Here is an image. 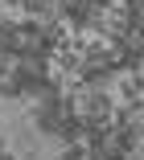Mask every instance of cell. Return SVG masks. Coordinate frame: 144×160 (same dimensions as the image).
Wrapping results in <instances>:
<instances>
[{"label":"cell","mask_w":144,"mask_h":160,"mask_svg":"<svg viewBox=\"0 0 144 160\" xmlns=\"http://www.w3.org/2000/svg\"><path fill=\"white\" fill-rule=\"evenodd\" d=\"M74 115V107H70V99L54 86V90H45L41 99H37V107H33V123H37V132L41 136H58V127Z\"/></svg>","instance_id":"obj_1"}]
</instances>
